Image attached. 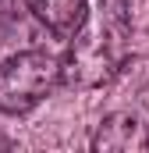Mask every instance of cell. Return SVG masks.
<instances>
[{
  "label": "cell",
  "instance_id": "6da1fadb",
  "mask_svg": "<svg viewBox=\"0 0 149 153\" xmlns=\"http://www.w3.org/2000/svg\"><path fill=\"white\" fill-rule=\"evenodd\" d=\"M131 39V0H100L96 22L71 36V50L60 57V85L92 89L121 71Z\"/></svg>",
  "mask_w": 149,
  "mask_h": 153
},
{
  "label": "cell",
  "instance_id": "7a4b0ae2",
  "mask_svg": "<svg viewBox=\"0 0 149 153\" xmlns=\"http://www.w3.org/2000/svg\"><path fill=\"white\" fill-rule=\"evenodd\" d=\"M60 85V57L50 50H18L0 64V114L21 117Z\"/></svg>",
  "mask_w": 149,
  "mask_h": 153
},
{
  "label": "cell",
  "instance_id": "3957f363",
  "mask_svg": "<svg viewBox=\"0 0 149 153\" xmlns=\"http://www.w3.org/2000/svg\"><path fill=\"white\" fill-rule=\"evenodd\" d=\"M96 153H135V150H149V125L142 121L139 111L124 107V111H110L96 125L92 143Z\"/></svg>",
  "mask_w": 149,
  "mask_h": 153
},
{
  "label": "cell",
  "instance_id": "277c9868",
  "mask_svg": "<svg viewBox=\"0 0 149 153\" xmlns=\"http://www.w3.org/2000/svg\"><path fill=\"white\" fill-rule=\"evenodd\" d=\"M25 11L39 25H46V32H53L57 39H71L89 18L85 0H25Z\"/></svg>",
  "mask_w": 149,
  "mask_h": 153
}]
</instances>
